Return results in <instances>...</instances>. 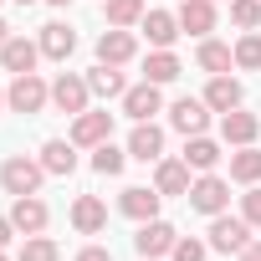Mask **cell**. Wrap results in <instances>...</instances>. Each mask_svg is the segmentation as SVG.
Masks as SVG:
<instances>
[{
    "instance_id": "1",
    "label": "cell",
    "mask_w": 261,
    "mask_h": 261,
    "mask_svg": "<svg viewBox=\"0 0 261 261\" xmlns=\"http://www.w3.org/2000/svg\"><path fill=\"white\" fill-rule=\"evenodd\" d=\"M46 102H51V82H41V72H21V77H11V87H6V108H11V113L36 118Z\"/></svg>"
},
{
    "instance_id": "2",
    "label": "cell",
    "mask_w": 261,
    "mask_h": 261,
    "mask_svg": "<svg viewBox=\"0 0 261 261\" xmlns=\"http://www.w3.org/2000/svg\"><path fill=\"white\" fill-rule=\"evenodd\" d=\"M41 179H46V164L41 159H26V154H11L6 164H0V185H6V195H41Z\"/></svg>"
},
{
    "instance_id": "3",
    "label": "cell",
    "mask_w": 261,
    "mask_h": 261,
    "mask_svg": "<svg viewBox=\"0 0 261 261\" xmlns=\"http://www.w3.org/2000/svg\"><path fill=\"white\" fill-rule=\"evenodd\" d=\"M190 210H200V215H220V210H230V179H220L215 169L210 174H200V179H190Z\"/></svg>"
},
{
    "instance_id": "4",
    "label": "cell",
    "mask_w": 261,
    "mask_h": 261,
    "mask_svg": "<svg viewBox=\"0 0 261 261\" xmlns=\"http://www.w3.org/2000/svg\"><path fill=\"white\" fill-rule=\"evenodd\" d=\"M246 241H251V220L246 215H210V251H225V256H236V251H246Z\"/></svg>"
},
{
    "instance_id": "5",
    "label": "cell",
    "mask_w": 261,
    "mask_h": 261,
    "mask_svg": "<svg viewBox=\"0 0 261 261\" xmlns=\"http://www.w3.org/2000/svg\"><path fill=\"white\" fill-rule=\"evenodd\" d=\"M67 139H72L77 149H97V144H108V139H113V113H108V108H87V113H77Z\"/></svg>"
},
{
    "instance_id": "6",
    "label": "cell",
    "mask_w": 261,
    "mask_h": 261,
    "mask_svg": "<svg viewBox=\"0 0 261 261\" xmlns=\"http://www.w3.org/2000/svg\"><path fill=\"white\" fill-rule=\"evenodd\" d=\"M174 241H179V230H174L169 220H159V215H154V220H144V225H139L134 251H139L144 261H159V256H169V251H174Z\"/></svg>"
},
{
    "instance_id": "7",
    "label": "cell",
    "mask_w": 261,
    "mask_h": 261,
    "mask_svg": "<svg viewBox=\"0 0 261 261\" xmlns=\"http://www.w3.org/2000/svg\"><path fill=\"white\" fill-rule=\"evenodd\" d=\"M139 57V36L128 31V26H108L102 36H97V62H108V67H128Z\"/></svg>"
},
{
    "instance_id": "8",
    "label": "cell",
    "mask_w": 261,
    "mask_h": 261,
    "mask_svg": "<svg viewBox=\"0 0 261 261\" xmlns=\"http://www.w3.org/2000/svg\"><path fill=\"white\" fill-rule=\"evenodd\" d=\"M87 97H92V87H87V77H77V72H62L57 82H51V108L57 113H87Z\"/></svg>"
},
{
    "instance_id": "9",
    "label": "cell",
    "mask_w": 261,
    "mask_h": 261,
    "mask_svg": "<svg viewBox=\"0 0 261 261\" xmlns=\"http://www.w3.org/2000/svg\"><path fill=\"white\" fill-rule=\"evenodd\" d=\"M169 128L185 134V139L205 134V128H210V102H205V97H179V102L169 108Z\"/></svg>"
},
{
    "instance_id": "10",
    "label": "cell",
    "mask_w": 261,
    "mask_h": 261,
    "mask_svg": "<svg viewBox=\"0 0 261 261\" xmlns=\"http://www.w3.org/2000/svg\"><path fill=\"white\" fill-rule=\"evenodd\" d=\"M128 159H139V164H159L164 159V128L154 118L134 123V134H128Z\"/></svg>"
},
{
    "instance_id": "11",
    "label": "cell",
    "mask_w": 261,
    "mask_h": 261,
    "mask_svg": "<svg viewBox=\"0 0 261 261\" xmlns=\"http://www.w3.org/2000/svg\"><path fill=\"white\" fill-rule=\"evenodd\" d=\"M11 220H16L21 236H41V230L51 225V210H46L41 195H16V200H11Z\"/></svg>"
},
{
    "instance_id": "12",
    "label": "cell",
    "mask_w": 261,
    "mask_h": 261,
    "mask_svg": "<svg viewBox=\"0 0 261 261\" xmlns=\"http://www.w3.org/2000/svg\"><path fill=\"white\" fill-rule=\"evenodd\" d=\"M256 134H261V118H256V113H246V108H230V113H220V139H225L230 149H246V144H256Z\"/></svg>"
},
{
    "instance_id": "13",
    "label": "cell",
    "mask_w": 261,
    "mask_h": 261,
    "mask_svg": "<svg viewBox=\"0 0 261 261\" xmlns=\"http://www.w3.org/2000/svg\"><path fill=\"white\" fill-rule=\"evenodd\" d=\"M159 205H164V195H159V190H149V185H128V190L118 195V210H123L128 220H139V225H144V220H154V215H159Z\"/></svg>"
},
{
    "instance_id": "14",
    "label": "cell",
    "mask_w": 261,
    "mask_h": 261,
    "mask_svg": "<svg viewBox=\"0 0 261 261\" xmlns=\"http://www.w3.org/2000/svg\"><path fill=\"white\" fill-rule=\"evenodd\" d=\"M123 113L134 118V123H149L154 113H164V92H159V82H139V87H128V92H123Z\"/></svg>"
},
{
    "instance_id": "15",
    "label": "cell",
    "mask_w": 261,
    "mask_h": 261,
    "mask_svg": "<svg viewBox=\"0 0 261 261\" xmlns=\"http://www.w3.org/2000/svg\"><path fill=\"white\" fill-rule=\"evenodd\" d=\"M174 16H179V31H190V36H200V41H205V36L215 31V21H220V16H215V0H179Z\"/></svg>"
},
{
    "instance_id": "16",
    "label": "cell",
    "mask_w": 261,
    "mask_h": 261,
    "mask_svg": "<svg viewBox=\"0 0 261 261\" xmlns=\"http://www.w3.org/2000/svg\"><path fill=\"white\" fill-rule=\"evenodd\" d=\"M36 62H41V41L11 36L6 46H0V67H6L11 77H21V72H36Z\"/></svg>"
},
{
    "instance_id": "17",
    "label": "cell",
    "mask_w": 261,
    "mask_h": 261,
    "mask_svg": "<svg viewBox=\"0 0 261 261\" xmlns=\"http://www.w3.org/2000/svg\"><path fill=\"white\" fill-rule=\"evenodd\" d=\"M144 36H149V46L154 51H169L174 41H179V16L174 11H144Z\"/></svg>"
},
{
    "instance_id": "18",
    "label": "cell",
    "mask_w": 261,
    "mask_h": 261,
    "mask_svg": "<svg viewBox=\"0 0 261 261\" xmlns=\"http://www.w3.org/2000/svg\"><path fill=\"white\" fill-rule=\"evenodd\" d=\"M36 41H41V57H46V62H67V57L77 51V31H72L67 21H46Z\"/></svg>"
},
{
    "instance_id": "19",
    "label": "cell",
    "mask_w": 261,
    "mask_h": 261,
    "mask_svg": "<svg viewBox=\"0 0 261 261\" xmlns=\"http://www.w3.org/2000/svg\"><path fill=\"white\" fill-rule=\"evenodd\" d=\"M102 225H108V205L97 195H77L72 200V230L77 236H97Z\"/></svg>"
},
{
    "instance_id": "20",
    "label": "cell",
    "mask_w": 261,
    "mask_h": 261,
    "mask_svg": "<svg viewBox=\"0 0 261 261\" xmlns=\"http://www.w3.org/2000/svg\"><path fill=\"white\" fill-rule=\"evenodd\" d=\"M205 102H210V113H230V108H241V102H246V87H241L230 72H220V77H210Z\"/></svg>"
},
{
    "instance_id": "21",
    "label": "cell",
    "mask_w": 261,
    "mask_h": 261,
    "mask_svg": "<svg viewBox=\"0 0 261 261\" xmlns=\"http://www.w3.org/2000/svg\"><path fill=\"white\" fill-rule=\"evenodd\" d=\"M154 190L169 200V195H190V164L185 159H159L154 164Z\"/></svg>"
},
{
    "instance_id": "22",
    "label": "cell",
    "mask_w": 261,
    "mask_h": 261,
    "mask_svg": "<svg viewBox=\"0 0 261 261\" xmlns=\"http://www.w3.org/2000/svg\"><path fill=\"white\" fill-rule=\"evenodd\" d=\"M179 159H185V164H190L195 174H210V169H215V164H220L225 154H220V144H215V139L195 134V139H185V154H179Z\"/></svg>"
},
{
    "instance_id": "23",
    "label": "cell",
    "mask_w": 261,
    "mask_h": 261,
    "mask_svg": "<svg viewBox=\"0 0 261 261\" xmlns=\"http://www.w3.org/2000/svg\"><path fill=\"white\" fill-rule=\"evenodd\" d=\"M41 164H46V174H77V144L72 139H46L41 144Z\"/></svg>"
},
{
    "instance_id": "24",
    "label": "cell",
    "mask_w": 261,
    "mask_h": 261,
    "mask_svg": "<svg viewBox=\"0 0 261 261\" xmlns=\"http://www.w3.org/2000/svg\"><path fill=\"white\" fill-rule=\"evenodd\" d=\"M87 87H92V97H102V102H113V97H123V92H128V77H123L118 67H108V62H97V67L87 72Z\"/></svg>"
},
{
    "instance_id": "25",
    "label": "cell",
    "mask_w": 261,
    "mask_h": 261,
    "mask_svg": "<svg viewBox=\"0 0 261 261\" xmlns=\"http://www.w3.org/2000/svg\"><path fill=\"white\" fill-rule=\"evenodd\" d=\"M195 62H200V72H210V77H220V72H230V67H236V51H230L225 41H215V36H205V41H200V51H195Z\"/></svg>"
},
{
    "instance_id": "26",
    "label": "cell",
    "mask_w": 261,
    "mask_h": 261,
    "mask_svg": "<svg viewBox=\"0 0 261 261\" xmlns=\"http://www.w3.org/2000/svg\"><path fill=\"white\" fill-rule=\"evenodd\" d=\"M230 179L236 185H261V149L256 144H246V149L230 154Z\"/></svg>"
},
{
    "instance_id": "27",
    "label": "cell",
    "mask_w": 261,
    "mask_h": 261,
    "mask_svg": "<svg viewBox=\"0 0 261 261\" xmlns=\"http://www.w3.org/2000/svg\"><path fill=\"white\" fill-rule=\"evenodd\" d=\"M179 77V57L174 51H149V62H144V82H174Z\"/></svg>"
},
{
    "instance_id": "28",
    "label": "cell",
    "mask_w": 261,
    "mask_h": 261,
    "mask_svg": "<svg viewBox=\"0 0 261 261\" xmlns=\"http://www.w3.org/2000/svg\"><path fill=\"white\" fill-rule=\"evenodd\" d=\"M102 11H108V26H139L144 21V0H102Z\"/></svg>"
},
{
    "instance_id": "29",
    "label": "cell",
    "mask_w": 261,
    "mask_h": 261,
    "mask_svg": "<svg viewBox=\"0 0 261 261\" xmlns=\"http://www.w3.org/2000/svg\"><path fill=\"white\" fill-rule=\"evenodd\" d=\"M123 164H128V149H118L113 139L92 149V169H97V174H108V179H113V174H123Z\"/></svg>"
},
{
    "instance_id": "30",
    "label": "cell",
    "mask_w": 261,
    "mask_h": 261,
    "mask_svg": "<svg viewBox=\"0 0 261 261\" xmlns=\"http://www.w3.org/2000/svg\"><path fill=\"white\" fill-rule=\"evenodd\" d=\"M230 51H236V67L241 72H256L261 67V31H241V41Z\"/></svg>"
},
{
    "instance_id": "31",
    "label": "cell",
    "mask_w": 261,
    "mask_h": 261,
    "mask_svg": "<svg viewBox=\"0 0 261 261\" xmlns=\"http://www.w3.org/2000/svg\"><path fill=\"white\" fill-rule=\"evenodd\" d=\"M16 261H62V246L51 236H26V246H21Z\"/></svg>"
},
{
    "instance_id": "32",
    "label": "cell",
    "mask_w": 261,
    "mask_h": 261,
    "mask_svg": "<svg viewBox=\"0 0 261 261\" xmlns=\"http://www.w3.org/2000/svg\"><path fill=\"white\" fill-rule=\"evenodd\" d=\"M230 21L241 31H256L261 26V0H230Z\"/></svg>"
},
{
    "instance_id": "33",
    "label": "cell",
    "mask_w": 261,
    "mask_h": 261,
    "mask_svg": "<svg viewBox=\"0 0 261 261\" xmlns=\"http://www.w3.org/2000/svg\"><path fill=\"white\" fill-rule=\"evenodd\" d=\"M205 256H210V241H195V236H179L169 251V261H205Z\"/></svg>"
},
{
    "instance_id": "34",
    "label": "cell",
    "mask_w": 261,
    "mask_h": 261,
    "mask_svg": "<svg viewBox=\"0 0 261 261\" xmlns=\"http://www.w3.org/2000/svg\"><path fill=\"white\" fill-rule=\"evenodd\" d=\"M241 215L251 220V230H261V185H246V195H241Z\"/></svg>"
},
{
    "instance_id": "35",
    "label": "cell",
    "mask_w": 261,
    "mask_h": 261,
    "mask_svg": "<svg viewBox=\"0 0 261 261\" xmlns=\"http://www.w3.org/2000/svg\"><path fill=\"white\" fill-rule=\"evenodd\" d=\"M72 261H113V251H108V246H82Z\"/></svg>"
},
{
    "instance_id": "36",
    "label": "cell",
    "mask_w": 261,
    "mask_h": 261,
    "mask_svg": "<svg viewBox=\"0 0 261 261\" xmlns=\"http://www.w3.org/2000/svg\"><path fill=\"white\" fill-rule=\"evenodd\" d=\"M11 236H16V220H11V215H0V251L11 246Z\"/></svg>"
},
{
    "instance_id": "37",
    "label": "cell",
    "mask_w": 261,
    "mask_h": 261,
    "mask_svg": "<svg viewBox=\"0 0 261 261\" xmlns=\"http://www.w3.org/2000/svg\"><path fill=\"white\" fill-rule=\"evenodd\" d=\"M236 261H261V241H246V251H236Z\"/></svg>"
},
{
    "instance_id": "38",
    "label": "cell",
    "mask_w": 261,
    "mask_h": 261,
    "mask_svg": "<svg viewBox=\"0 0 261 261\" xmlns=\"http://www.w3.org/2000/svg\"><path fill=\"white\" fill-rule=\"evenodd\" d=\"M11 36H16V31H11V26H6V21H0V46H6V41H11Z\"/></svg>"
},
{
    "instance_id": "39",
    "label": "cell",
    "mask_w": 261,
    "mask_h": 261,
    "mask_svg": "<svg viewBox=\"0 0 261 261\" xmlns=\"http://www.w3.org/2000/svg\"><path fill=\"white\" fill-rule=\"evenodd\" d=\"M46 6H57V11H62V6H72V0H46Z\"/></svg>"
},
{
    "instance_id": "40",
    "label": "cell",
    "mask_w": 261,
    "mask_h": 261,
    "mask_svg": "<svg viewBox=\"0 0 261 261\" xmlns=\"http://www.w3.org/2000/svg\"><path fill=\"white\" fill-rule=\"evenodd\" d=\"M0 113H6V87H0Z\"/></svg>"
},
{
    "instance_id": "41",
    "label": "cell",
    "mask_w": 261,
    "mask_h": 261,
    "mask_svg": "<svg viewBox=\"0 0 261 261\" xmlns=\"http://www.w3.org/2000/svg\"><path fill=\"white\" fill-rule=\"evenodd\" d=\"M16 6H36V0H16Z\"/></svg>"
},
{
    "instance_id": "42",
    "label": "cell",
    "mask_w": 261,
    "mask_h": 261,
    "mask_svg": "<svg viewBox=\"0 0 261 261\" xmlns=\"http://www.w3.org/2000/svg\"><path fill=\"white\" fill-rule=\"evenodd\" d=\"M0 261H11V256H6V251H0Z\"/></svg>"
}]
</instances>
